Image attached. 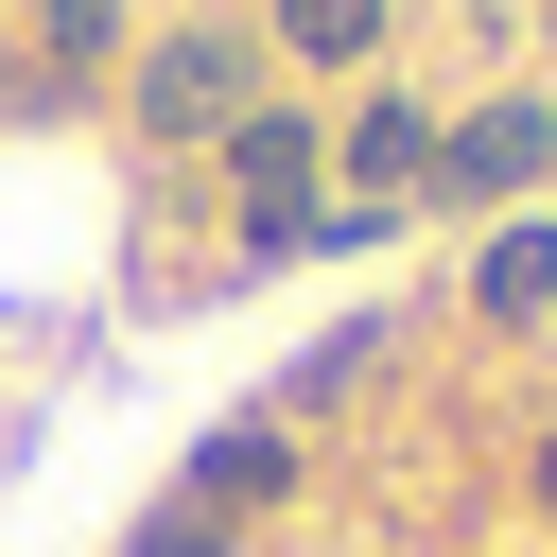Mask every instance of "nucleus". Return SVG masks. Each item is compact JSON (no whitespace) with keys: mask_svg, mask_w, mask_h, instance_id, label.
<instances>
[{"mask_svg":"<svg viewBox=\"0 0 557 557\" xmlns=\"http://www.w3.org/2000/svg\"><path fill=\"white\" fill-rule=\"evenodd\" d=\"M244 104H261V52H244L226 17H191V35H157V70H139V122H157V139H226Z\"/></svg>","mask_w":557,"mask_h":557,"instance_id":"f257e3e1","label":"nucleus"},{"mask_svg":"<svg viewBox=\"0 0 557 557\" xmlns=\"http://www.w3.org/2000/svg\"><path fill=\"white\" fill-rule=\"evenodd\" d=\"M418 174H435V122H418V104H366V122H348V226L418 209Z\"/></svg>","mask_w":557,"mask_h":557,"instance_id":"f03ea898","label":"nucleus"},{"mask_svg":"<svg viewBox=\"0 0 557 557\" xmlns=\"http://www.w3.org/2000/svg\"><path fill=\"white\" fill-rule=\"evenodd\" d=\"M226 174H244L261 244H296V226H313V209H296V191H313V139H296V122H261V104H244V122H226Z\"/></svg>","mask_w":557,"mask_h":557,"instance_id":"7ed1b4c3","label":"nucleus"},{"mask_svg":"<svg viewBox=\"0 0 557 557\" xmlns=\"http://www.w3.org/2000/svg\"><path fill=\"white\" fill-rule=\"evenodd\" d=\"M540 157H557V122H540V104H487V122H453V139H435V174H453V191H522Z\"/></svg>","mask_w":557,"mask_h":557,"instance_id":"20e7f679","label":"nucleus"},{"mask_svg":"<svg viewBox=\"0 0 557 557\" xmlns=\"http://www.w3.org/2000/svg\"><path fill=\"white\" fill-rule=\"evenodd\" d=\"M470 296H487V313H557V226H505V244L470 261Z\"/></svg>","mask_w":557,"mask_h":557,"instance_id":"39448f33","label":"nucleus"},{"mask_svg":"<svg viewBox=\"0 0 557 557\" xmlns=\"http://www.w3.org/2000/svg\"><path fill=\"white\" fill-rule=\"evenodd\" d=\"M383 35V0H278V52H313V70H348Z\"/></svg>","mask_w":557,"mask_h":557,"instance_id":"423d86ee","label":"nucleus"},{"mask_svg":"<svg viewBox=\"0 0 557 557\" xmlns=\"http://www.w3.org/2000/svg\"><path fill=\"white\" fill-rule=\"evenodd\" d=\"M191 487H209V505H261V487H278V435H226V453H209Z\"/></svg>","mask_w":557,"mask_h":557,"instance_id":"0eeeda50","label":"nucleus"},{"mask_svg":"<svg viewBox=\"0 0 557 557\" xmlns=\"http://www.w3.org/2000/svg\"><path fill=\"white\" fill-rule=\"evenodd\" d=\"M35 35H52V52H70V70H87V52H104V35H122V0H35Z\"/></svg>","mask_w":557,"mask_h":557,"instance_id":"6e6552de","label":"nucleus"},{"mask_svg":"<svg viewBox=\"0 0 557 557\" xmlns=\"http://www.w3.org/2000/svg\"><path fill=\"white\" fill-rule=\"evenodd\" d=\"M540 505H557V435H540Z\"/></svg>","mask_w":557,"mask_h":557,"instance_id":"1a4fd4ad","label":"nucleus"},{"mask_svg":"<svg viewBox=\"0 0 557 557\" xmlns=\"http://www.w3.org/2000/svg\"><path fill=\"white\" fill-rule=\"evenodd\" d=\"M540 17H557V0H540Z\"/></svg>","mask_w":557,"mask_h":557,"instance_id":"9d476101","label":"nucleus"}]
</instances>
